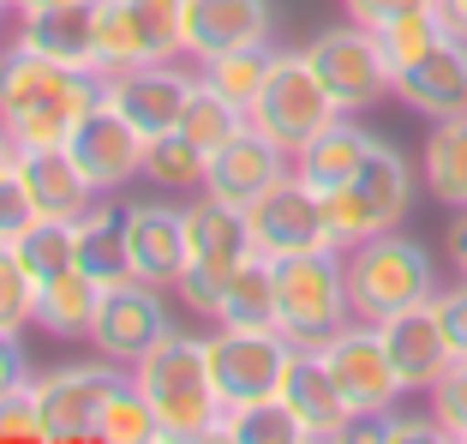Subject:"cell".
Listing matches in <instances>:
<instances>
[{"mask_svg": "<svg viewBox=\"0 0 467 444\" xmlns=\"http://www.w3.org/2000/svg\"><path fill=\"white\" fill-rule=\"evenodd\" d=\"M210 324H234V331H275V259L252 252V259L234 264L228 289L216 301V319Z\"/></svg>", "mask_w": 467, "mask_h": 444, "instance_id": "obj_28", "label": "cell"}, {"mask_svg": "<svg viewBox=\"0 0 467 444\" xmlns=\"http://www.w3.org/2000/svg\"><path fill=\"white\" fill-rule=\"evenodd\" d=\"M324 348V366H330V378L342 385L348 408H354V420H371V415H389V408L408 396V385H401L396 361H389L384 348V331L366 319H348L342 331L330 336Z\"/></svg>", "mask_w": 467, "mask_h": 444, "instance_id": "obj_10", "label": "cell"}, {"mask_svg": "<svg viewBox=\"0 0 467 444\" xmlns=\"http://www.w3.org/2000/svg\"><path fill=\"white\" fill-rule=\"evenodd\" d=\"M246 228H252V252H264V259H294V252L336 247V228L324 217V193H312L300 174H282L264 198H252Z\"/></svg>", "mask_w": 467, "mask_h": 444, "instance_id": "obj_13", "label": "cell"}, {"mask_svg": "<svg viewBox=\"0 0 467 444\" xmlns=\"http://www.w3.org/2000/svg\"><path fill=\"white\" fill-rule=\"evenodd\" d=\"M97 444H162V427H156L150 396L132 385V373L114 385V396L97 415Z\"/></svg>", "mask_w": 467, "mask_h": 444, "instance_id": "obj_34", "label": "cell"}, {"mask_svg": "<svg viewBox=\"0 0 467 444\" xmlns=\"http://www.w3.org/2000/svg\"><path fill=\"white\" fill-rule=\"evenodd\" d=\"M371 144H378V132H371L366 121L336 114V121L324 126V132H317L300 156H294V174H300L312 193H336V186H348L359 174V163L371 156Z\"/></svg>", "mask_w": 467, "mask_h": 444, "instance_id": "obj_24", "label": "cell"}, {"mask_svg": "<svg viewBox=\"0 0 467 444\" xmlns=\"http://www.w3.org/2000/svg\"><path fill=\"white\" fill-rule=\"evenodd\" d=\"M204 168H210V151L192 144L180 126L144 139V181L156 193H204Z\"/></svg>", "mask_w": 467, "mask_h": 444, "instance_id": "obj_30", "label": "cell"}, {"mask_svg": "<svg viewBox=\"0 0 467 444\" xmlns=\"http://www.w3.org/2000/svg\"><path fill=\"white\" fill-rule=\"evenodd\" d=\"M0 444H48V427H42V408L30 385L0 390Z\"/></svg>", "mask_w": 467, "mask_h": 444, "instance_id": "obj_38", "label": "cell"}, {"mask_svg": "<svg viewBox=\"0 0 467 444\" xmlns=\"http://www.w3.org/2000/svg\"><path fill=\"white\" fill-rule=\"evenodd\" d=\"M42 6H72V0H13V13H42Z\"/></svg>", "mask_w": 467, "mask_h": 444, "instance_id": "obj_47", "label": "cell"}, {"mask_svg": "<svg viewBox=\"0 0 467 444\" xmlns=\"http://www.w3.org/2000/svg\"><path fill=\"white\" fill-rule=\"evenodd\" d=\"M240 126H246V114L234 109L228 97H216V90L198 79L192 97H186V114H180V132H186L192 144H204V151H222V144H228Z\"/></svg>", "mask_w": 467, "mask_h": 444, "instance_id": "obj_35", "label": "cell"}, {"mask_svg": "<svg viewBox=\"0 0 467 444\" xmlns=\"http://www.w3.org/2000/svg\"><path fill=\"white\" fill-rule=\"evenodd\" d=\"M120 235H126V264L138 282L150 289H174L186 270V210L162 205V198H132L120 210Z\"/></svg>", "mask_w": 467, "mask_h": 444, "instance_id": "obj_15", "label": "cell"}, {"mask_svg": "<svg viewBox=\"0 0 467 444\" xmlns=\"http://www.w3.org/2000/svg\"><path fill=\"white\" fill-rule=\"evenodd\" d=\"M336 114L342 109H336V97L324 90V79L312 72L306 48H275V67H270V84H264L258 109H252V126L270 132L288 156H300Z\"/></svg>", "mask_w": 467, "mask_h": 444, "instance_id": "obj_8", "label": "cell"}, {"mask_svg": "<svg viewBox=\"0 0 467 444\" xmlns=\"http://www.w3.org/2000/svg\"><path fill=\"white\" fill-rule=\"evenodd\" d=\"M420 181L443 210H467V114L431 121L426 151H420Z\"/></svg>", "mask_w": 467, "mask_h": 444, "instance_id": "obj_27", "label": "cell"}, {"mask_svg": "<svg viewBox=\"0 0 467 444\" xmlns=\"http://www.w3.org/2000/svg\"><path fill=\"white\" fill-rule=\"evenodd\" d=\"M396 97L408 102L413 114H426V121L467 114V37L462 30L438 37L413 67L396 72Z\"/></svg>", "mask_w": 467, "mask_h": 444, "instance_id": "obj_22", "label": "cell"}, {"mask_svg": "<svg viewBox=\"0 0 467 444\" xmlns=\"http://www.w3.org/2000/svg\"><path fill=\"white\" fill-rule=\"evenodd\" d=\"M306 60H312V72L324 79V90L336 97L342 114H366V109H378L384 97H396L384 42H378V30L354 25V18L317 30V37L306 42Z\"/></svg>", "mask_w": 467, "mask_h": 444, "instance_id": "obj_9", "label": "cell"}, {"mask_svg": "<svg viewBox=\"0 0 467 444\" xmlns=\"http://www.w3.org/2000/svg\"><path fill=\"white\" fill-rule=\"evenodd\" d=\"M13 385H30L25 343H18V331H0V390H13Z\"/></svg>", "mask_w": 467, "mask_h": 444, "instance_id": "obj_43", "label": "cell"}, {"mask_svg": "<svg viewBox=\"0 0 467 444\" xmlns=\"http://www.w3.org/2000/svg\"><path fill=\"white\" fill-rule=\"evenodd\" d=\"M438 37H450V18L431 6V13H408V18H396V25H384L378 30V42H384V60H389V79H396L401 67H413V60L426 55Z\"/></svg>", "mask_w": 467, "mask_h": 444, "instance_id": "obj_36", "label": "cell"}, {"mask_svg": "<svg viewBox=\"0 0 467 444\" xmlns=\"http://www.w3.org/2000/svg\"><path fill=\"white\" fill-rule=\"evenodd\" d=\"M252 259V228H246V210L222 205V198H198L186 205V270H180L174 294L186 312L198 319H216V301L228 289L234 264Z\"/></svg>", "mask_w": 467, "mask_h": 444, "instance_id": "obj_6", "label": "cell"}, {"mask_svg": "<svg viewBox=\"0 0 467 444\" xmlns=\"http://www.w3.org/2000/svg\"><path fill=\"white\" fill-rule=\"evenodd\" d=\"M18 42L48 60H67V67H97V0L18 13Z\"/></svg>", "mask_w": 467, "mask_h": 444, "instance_id": "obj_25", "label": "cell"}, {"mask_svg": "<svg viewBox=\"0 0 467 444\" xmlns=\"http://www.w3.org/2000/svg\"><path fill=\"white\" fill-rule=\"evenodd\" d=\"M408 210H413V163L389 139L371 144V156L359 163V174L348 186L324 193V217H330V228H336V247L389 235V228H401Z\"/></svg>", "mask_w": 467, "mask_h": 444, "instance_id": "obj_5", "label": "cell"}, {"mask_svg": "<svg viewBox=\"0 0 467 444\" xmlns=\"http://www.w3.org/2000/svg\"><path fill=\"white\" fill-rule=\"evenodd\" d=\"M25 222H30V198H25V186L6 174V181H0V240H13Z\"/></svg>", "mask_w": 467, "mask_h": 444, "instance_id": "obj_42", "label": "cell"}, {"mask_svg": "<svg viewBox=\"0 0 467 444\" xmlns=\"http://www.w3.org/2000/svg\"><path fill=\"white\" fill-rule=\"evenodd\" d=\"M342 264H348L354 319H366V324H384L401 306L438 301V264H431V252L413 235H401V228L342 247Z\"/></svg>", "mask_w": 467, "mask_h": 444, "instance_id": "obj_3", "label": "cell"}, {"mask_svg": "<svg viewBox=\"0 0 467 444\" xmlns=\"http://www.w3.org/2000/svg\"><path fill=\"white\" fill-rule=\"evenodd\" d=\"M186 55V0H97V72Z\"/></svg>", "mask_w": 467, "mask_h": 444, "instance_id": "obj_7", "label": "cell"}, {"mask_svg": "<svg viewBox=\"0 0 467 444\" xmlns=\"http://www.w3.org/2000/svg\"><path fill=\"white\" fill-rule=\"evenodd\" d=\"M132 385L150 396L162 444H204L222 427V396L210 378V348L192 331H168L150 354L132 361Z\"/></svg>", "mask_w": 467, "mask_h": 444, "instance_id": "obj_2", "label": "cell"}, {"mask_svg": "<svg viewBox=\"0 0 467 444\" xmlns=\"http://www.w3.org/2000/svg\"><path fill=\"white\" fill-rule=\"evenodd\" d=\"M348 319H354V301H348L342 247L275 259V331L288 343L317 348V343H330Z\"/></svg>", "mask_w": 467, "mask_h": 444, "instance_id": "obj_4", "label": "cell"}, {"mask_svg": "<svg viewBox=\"0 0 467 444\" xmlns=\"http://www.w3.org/2000/svg\"><path fill=\"white\" fill-rule=\"evenodd\" d=\"M162 294H168V289H150V282H138V277L114 282V289L102 294V306H97L90 348H97L102 361H120V366H132L138 354H150V348L162 343L168 331H174Z\"/></svg>", "mask_w": 467, "mask_h": 444, "instance_id": "obj_14", "label": "cell"}, {"mask_svg": "<svg viewBox=\"0 0 467 444\" xmlns=\"http://www.w3.org/2000/svg\"><path fill=\"white\" fill-rule=\"evenodd\" d=\"M78 264L97 282H109V289L132 277V264H126V235H120V210L90 205L78 217Z\"/></svg>", "mask_w": 467, "mask_h": 444, "instance_id": "obj_32", "label": "cell"}, {"mask_svg": "<svg viewBox=\"0 0 467 444\" xmlns=\"http://www.w3.org/2000/svg\"><path fill=\"white\" fill-rule=\"evenodd\" d=\"M13 252L25 259L30 277H60L67 264H78V222L67 217H30L25 228L13 235Z\"/></svg>", "mask_w": 467, "mask_h": 444, "instance_id": "obj_33", "label": "cell"}, {"mask_svg": "<svg viewBox=\"0 0 467 444\" xmlns=\"http://www.w3.org/2000/svg\"><path fill=\"white\" fill-rule=\"evenodd\" d=\"M120 361H78V366H55V373H36L30 390H36L42 427H48V444H97V415L102 403L120 385Z\"/></svg>", "mask_w": 467, "mask_h": 444, "instance_id": "obj_12", "label": "cell"}, {"mask_svg": "<svg viewBox=\"0 0 467 444\" xmlns=\"http://www.w3.org/2000/svg\"><path fill=\"white\" fill-rule=\"evenodd\" d=\"M97 102H109V79L97 67H67V60H48L25 42L0 55V126L13 132L18 151L67 144L72 126Z\"/></svg>", "mask_w": 467, "mask_h": 444, "instance_id": "obj_1", "label": "cell"}, {"mask_svg": "<svg viewBox=\"0 0 467 444\" xmlns=\"http://www.w3.org/2000/svg\"><path fill=\"white\" fill-rule=\"evenodd\" d=\"M204 348H210V378H216L222 408H246L258 396H275L294 354V343L282 331H234V324H216L204 336Z\"/></svg>", "mask_w": 467, "mask_h": 444, "instance_id": "obj_11", "label": "cell"}, {"mask_svg": "<svg viewBox=\"0 0 467 444\" xmlns=\"http://www.w3.org/2000/svg\"><path fill=\"white\" fill-rule=\"evenodd\" d=\"M438 0H342V13L354 18V25H366V30H384V25H396V18H408V13H431Z\"/></svg>", "mask_w": 467, "mask_h": 444, "instance_id": "obj_40", "label": "cell"}, {"mask_svg": "<svg viewBox=\"0 0 467 444\" xmlns=\"http://www.w3.org/2000/svg\"><path fill=\"white\" fill-rule=\"evenodd\" d=\"M443 247H450V264H455V277L467 282V210H455V222H450V240H443Z\"/></svg>", "mask_w": 467, "mask_h": 444, "instance_id": "obj_44", "label": "cell"}, {"mask_svg": "<svg viewBox=\"0 0 467 444\" xmlns=\"http://www.w3.org/2000/svg\"><path fill=\"white\" fill-rule=\"evenodd\" d=\"M13 156H18V144H13V132H6V126H0V181H6V174H13Z\"/></svg>", "mask_w": 467, "mask_h": 444, "instance_id": "obj_46", "label": "cell"}, {"mask_svg": "<svg viewBox=\"0 0 467 444\" xmlns=\"http://www.w3.org/2000/svg\"><path fill=\"white\" fill-rule=\"evenodd\" d=\"M270 67H275V42H258V48H228V55L198 60V79H204L216 97H228L234 109L252 121L264 84H270Z\"/></svg>", "mask_w": 467, "mask_h": 444, "instance_id": "obj_29", "label": "cell"}, {"mask_svg": "<svg viewBox=\"0 0 467 444\" xmlns=\"http://www.w3.org/2000/svg\"><path fill=\"white\" fill-rule=\"evenodd\" d=\"M438 13L450 18V30H462V37H467V0H438Z\"/></svg>", "mask_w": 467, "mask_h": 444, "instance_id": "obj_45", "label": "cell"}, {"mask_svg": "<svg viewBox=\"0 0 467 444\" xmlns=\"http://www.w3.org/2000/svg\"><path fill=\"white\" fill-rule=\"evenodd\" d=\"M275 37L270 0H186V55L210 60L228 48H258Z\"/></svg>", "mask_w": 467, "mask_h": 444, "instance_id": "obj_23", "label": "cell"}, {"mask_svg": "<svg viewBox=\"0 0 467 444\" xmlns=\"http://www.w3.org/2000/svg\"><path fill=\"white\" fill-rule=\"evenodd\" d=\"M438 319H443V331H450V348L467 354V282L462 277H455L450 289H438Z\"/></svg>", "mask_w": 467, "mask_h": 444, "instance_id": "obj_41", "label": "cell"}, {"mask_svg": "<svg viewBox=\"0 0 467 444\" xmlns=\"http://www.w3.org/2000/svg\"><path fill=\"white\" fill-rule=\"evenodd\" d=\"M192 84H198V72H180L174 60H144V67L109 72V102L144 132V139H156V132H174L180 126Z\"/></svg>", "mask_w": 467, "mask_h": 444, "instance_id": "obj_18", "label": "cell"}, {"mask_svg": "<svg viewBox=\"0 0 467 444\" xmlns=\"http://www.w3.org/2000/svg\"><path fill=\"white\" fill-rule=\"evenodd\" d=\"M67 151L78 156V168L90 174L97 193H114V186H126L132 174H144V132H138L114 102H97V109L72 126Z\"/></svg>", "mask_w": 467, "mask_h": 444, "instance_id": "obj_19", "label": "cell"}, {"mask_svg": "<svg viewBox=\"0 0 467 444\" xmlns=\"http://www.w3.org/2000/svg\"><path fill=\"white\" fill-rule=\"evenodd\" d=\"M6 13H13V0H0V18H6Z\"/></svg>", "mask_w": 467, "mask_h": 444, "instance_id": "obj_48", "label": "cell"}, {"mask_svg": "<svg viewBox=\"0 0 467 444\" xmlns=\"http://www.w3.org/2000/svg\"><path fill=\"white\" fill-rule=\"evenodd\" d=\"M109 294V282H97L84 264H67L60 277H42L36 282V324L60 343H90V324H97V306Z\"/></svg>", "mask_w": 467, "mask_h": 444, "instance_id": "obj_26", "label": "cell"}, {"mask_svg": "<svg viewBox=\"0 0 467 444\" xmlns=\"http://www.w3.org/2000/svg\"><path fill=\"white\" fill-rule=\"evenodd\" d=\"M378 331H384V348H389V361H396L401 385H408V396L431 390L455 366V348H450V331H443V319H438V301L401 306Z\"/></svg>", "mask_w": 467, "mask_h": 444, "instance_id": "obj_20", "label": "cell"}, {"mask_svg": "<svg viewBox=\"0 0 467 444\" xmlns=\"http://www.w3.org/2000/svg\"><path fill=\"white\" fill-rule=\"evenodd\" d=\"M275 396H282V403L294 408V420L306 427V444L348 439V427H354V408H348L342 385H336L330 366H324V348H312V343H294L288 373H282V390H275Z\"/></svg>", "mask_w": 467, "mask_h": 444, "instance_id": "obj_17", "label": "cell"}, {"mask_svg": "<svg viewBox=\"0 0 467 444\" xmlns=\"http://www.w3.org/2000/svg\"><path fill=\"white\" fill-rule=\"evenodd\" d=\"M36 324V277L13 252V240H0V331H25Z\"/></svg>", "mask_w": 467, "mask_h": 444, "instance_id": "obj_37", "label": "cell"}, {"mask_svg": "<svg viewBox=\"0 0 467 444\" xmlns=\"http://www.w3.org/2000/svg\"><path fill=\"white\" fill-rule=\"evenodd\" d=\"M216 444H306V427L282 396H258L246 408H222Z\"/></svg>", "mask_w": 467, "mask_h": 444, "instance_id": "obj_31", "label": "cell"}, {"mask_svg": "<svg viewBox=\"0 0 467 444\" xmlns=\"http://www.w3.org/2000/svg\"><path fill=\"white\" fill-rule=\"evenodd\" d=\"M431 396V415H438L443 439H462L467 444V354H455V366L426 390Z\"/></svg>", "mask_w": 467, "mask_h": 444, "instance_id": "obj_39", "label": "cell"}, {"mask_svg": "<svg viewBox=\"0 0 467 444\" xmlns=\"http://www.w3.org/2000/svg\"><path fill=\"white\" fill-rule=\"evenodd\" d=\"M282 174H294V156L282 151V144L270 139V132H258V126H240L222 151H210V168H204V193L222 198V205L246 210L252 198H264Z\"/></svg>", "mask_w": 467, "mask_h": 444, "instance_id": "obj_16", "label": "cell"}, {"mask_svg": "<svg viewBox=\"0 0 467 444\" xmlns=\"http://www.w3.org/2000/svg\"><path fill=\"white\" fill-rule=\"evenodd\" d=\"M13 181L25 186L30 198V217H67L78 222L84 210L97 205V186H90V174L78 168V156L67 151V144H42V151H18L13 156Z\"/></svg>", "mask_w": 467, "mask_h": 444, "instance_id": "obj_21", "label": "cell"}]
</instances>
